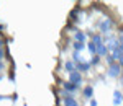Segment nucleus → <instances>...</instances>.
<instances>
[{
	"instance_id": "nucleus-1",
	"label": "nucleus",
	"mask_w": 123,
	"mask_h": 106,
	"mask_svg": "<svg viewBox=\"0 0 123 106\" xmlns=\"http://www.w3.org/2000/svg\"><path fill=\"white\" fill-rule=\"evenodd\" d=\"M123 67L118 64V62H115V64H112V65H108V70H107V75L110 78H117L120 77V74H122Z\"/></svg>"
},
{
	"instance_id": "nucleus-2",
	"label": "nucleus",
	"mask_w": 123,
	"mask_h": 106,
	"mask_svg": "<svg viewBox=\"0 0 123 106\" xmlns=\"http://www.w3.org/2000/svg\"><path fill=\"white\" fill-rule=\"evenodd\" d=\"M61 96H62V103H64V106H79V103H77V100L74 96H72V93H67V91H61Z\"/></svg>"
},
{
	"instance_id": "nucleus-3",
	"label": "nucleus",
	"mask_w": 123,
	"mask_h": 106,
	"mask_svg": "<svg viewBox=\"0 0 123 106\" xmlns=\"http://www.w3.org/2000/svg\"><path fill=\"white\" fill-rule=\"evenodd\" d=\"M100 33L102 34H108L110 31H112V28H113V20L112 18H104L102 21H100Z\"/></svg>"
},
{
	"instance_id": "nucleus-4",
	"label": "nucleus",
	"mask_w": 123,
	"mask_h": 106,
	"mask_svg": "<svg viewBox=\"0 0 123 106\" xmlns=\"http://www.w3.org/2000/svg\"><path fill=\"white\" fill-rule=\"evenodd\" d=\"M67 82H71V83H74L76 87H80V83H82V74L80 72H72V74H69L67 75Z\"/></svg>"
},
{
	"instance_id": "nucleus-5",
	"label": "nucleus",
	"mask_w": 123,
	"mask_h": 106,
	"mask_svg": "<svg viewBox=\"0 0 123 106\" xmlns=\"http://www.w3.org/2000/svg\"><path fill=\"white\" fill-rule=\"evenodd\" d=\"M112 103H113V106H120L123 103V93L120 90H115L113 91V100H112Z\"/></svg>"
},
{
	"instance_id": "nucleus-6",
	"label": "nucleus",
	"mask_w": 123,
	"mask_h": 106,
	"mask_svg": "<svg viewBox=\"0 0 123 106\" xmlns=\"http://www.w3.org/2000/svg\"><path fill=\"white\" fill-rule=\"evenodd\" d=\"M105 44H107V49H108L110 52H113L115 49L118 48L120 42H118V39H115V38H108L107 41H105Z\"/></svg>"
},
{
	"instance_id": "nucleus-7",
	"label": "nucleus",
	"mask_w": 123,
	"mask_h": 106,
	"mask_svg": "<svg viewBox=\"0 0 123 106\" xmlns=\"http://www.w3.org/2000/svg\"><path fill=\"white\" fill-rule=\"evenodd\" d=\"M85 39H87V34H85L84 31L74 29V41H77V42H84L85 44Z\"/></svg>"
},
{
	"instance_id": "nucleus-8",
	"label": "nucleus",
	"mask_w": 123,
	"mask_h": 106,
	"mask_svg": "<svg viewBox=\"0 0 123 106\" xmlns=\"http://www.w3.org/2000/svg\"><path fill=\"white\" fill-rule=\"evenodd\" d=\"M64 70L67 72V75L72 74V72H76V70H77V69H76V62H72V60H66V62H64Z\"/></svg>"
},
{
	"instance_id": "nucleus-9",
	"label": "nucleus",
	"mask_w": 123,
	"mask_h": 106,
	"mask_svg": "<svg viewBox=\"0 0 123 106\" xmlns=\"http://www.w3.org/2000/svg\"><path fill=\"white\" fill-rule=\"evenodd\" d=\"M76 69L77 72H89L90 70V62H79V64H76Z\"/></svg>"
},
{
	"instance_id": "nucleus-10",
	"label": "nucleus",
	"mask_w": 123,
	"mask_h": 106,
	"mask_svg": "<svg viewBox=\"0 0 123 106\" xmlns=\"http://www.w3.org/2000/svg\"><path fill=\"white\" fill-rule=\"evenodd\" d=\"M77 88L79 87H76V85L71 83V82H64V83H62V90L67 91V93H74V91H77Z\"/></svg>"
},
{
	"instance_id": "nucleus-11",
	"label": "nucleus",
	"mask_w": 123,
	"mask_h": 106,
	"mask_svg": "<svg viewBox=\"0 0 123 106\" xmlns=\"http://www.w3.org/2000/svg\"><path fill=\"white\" fill-rule=\"evenodd\" d=\"M82 95H84L85 100H89V101H90L92 96H94V87H90V85H89V87H85L84 90H82Z\"/></svg>"
},
{
	"instance_id": "nucleus-12",
	"label": "nucleus",
	"mask_w": 123,
	"mask_h": 106,
	"mask_svg": "<svg viewBox=\"0 0 123 106\" xmlns=\"http://www.w3.org/2000/svg\"><path fill=\"white\" fill-rule=\"evenodd\" d=\"M92 42H94L95 46L98 48V46H102V44H104L105 41L102 39V36H100V34H92Z\"/></svg>"
},
{
	"instance_id": "nucleus-13",
	"label": "nucleus",
	"mask_w": 123,
	"mask_h": 106,
	"mask_svg": "<svg viewBox=\"0 0 123 106\" xmlns=\"http://www.w3.org/2000/svg\"><path fill=\"white\" fill-rule=\"evenodd\" d=\"M72 48H74V51H77V52H82L85 48H87V44H84V42H77V41H74L72 42Z\"/></svg>"
},
{
	"instance_id": "nucleus-14",
	"label": "nucleus",
	"mask_w": 123,
	"mask_h": 106,
	"mask_svg": "<svg viewBox=\"0 0 123 106\" xmlns=\"http://www.w3.org/2000/svg\"><path fill=\"white\" fill-rule=\"evenodd\" d=\"M87 49H89V52H90L92 56H97V46H95L92 41H90V42H87Z\"/></svg>"
},
{
	"instance_id": "nucleus-15",
	"label": "nucleus",
	"mask_w": 123,
	"mask_h": 106,
	"mask_svg": "<svg viewBox=\"0 0 123 106\" xmlns=\"http://www.w3.org/2000/svg\"><path fill=\"white\" fill-rule=\"evenodd\" d=\"M72 62H76V64L82 62V59H80V52H77V51L72 52Z\"/></svg>"
},
{
	"instance_id": "nucleus-16",
	"label": "nucleus",
	"mask_w": 123,
	"mask_h": 106,
	"mask_svg": "<svg viewBox=\"0 0 123 106\" xmlns=\"http://www.w3.org/2000/svg\"><path fill=\"white\" fill-rule=\"evenodd\" d=\"M100 62V56H94V57L90 59V65H95V64H98Z\"/></svg>"
},
{
	"instance_id": "nucleus-17",
	"label": "nucleus",
	"mask_w": 123,
	"mask_h": 106,
	"mask_svg": "<svg viewBox=\"0 0 123 106\" xmlns=\"http://www.w3.org/2000/svg\"><path fill=\"white\" fill-rule=\"evenodd\" d=\"M107 62H108V65H112V64H115L117 60L113 59V56H107Z\"/></svg>"
},
{
	"instance_id": "nucleus-18",
	"label": "nucleus",
	"mask_w": 123,
	"mask_h": 106,
	"mask_svg": "<svg viewBox=\"0 0 123 106\" xmlns=\"http://www.w3.org/2000/svg\"><path fill=\"white\" fill-rule=\"evenodd\" d=\"M3 56H5V51L3 48H0V62H3Z\"/></svg>"
},
{
	"instance_id": "nucleus-19",
	"label": "nucleus",
	"mask_w": 123,
	"mask_h": 106,
	"mask_svg": "<svg viewBox=\"0 0 123 106\" xmlns=\"http://www.w3.org/2000/svg\"><path fill=\"white\" fill-rule=\"evenodd\" d=\"M90 106H98V103H97V100H95V98L90 100Z\"/></svg>"
},
{
	"instance_id": "nucleus-20",
	"label": "nucleus",
	"mask_w": 123,
	"mask_h": 106,
	"mask_svg": "<svg viewBox=\"0 0 123 106\" xmlns=\"http://www.w3.org/2000/svg\"><path fill=\"white\" fill-rule=\"evenodd\" d=\"M3 69H5V64H3V62H0V72H2Z\"/></svg>"
},
{
	"instance_id": "nucleus-21",
	"label": "nucleus",
	"mask_w": 123,
	"mask_h": 106,
	"mask_svg": "<svg viewBox=\"0 0 123 106\" xmlns=\"http://www.w3.org/2000/svg\"><path fill=\"white\" fill-rule=\"evenodd\" d=\"M120 82H122V87H123V75H122V80H120Z\"/></svg>"
},
{
	"instance_id": "nucleus-22",
	"label": "nucleus",
	"mask_w": 123,
	"mask_h": 106,
	"mask_svg": "<svg viewBox=\"0 0 123 106\" xmlns=\"http://www.w3.org/2000/svg\"><path fill=\"white\" fill-rule=\"evenodd\" d=\"M0 82H2V75H0Z\"/></svg>"
},
{
	"instance_id": "nucleus-23",
	"label": "nucleus",
	"mask_w": 123,
	"mask_h": 106,
	"mask_svg": "<svg viewBox=\"0 0 123 106\" xmlns=\"http://www.w3.org/2000/svg\"><path fill=\"white\" fill-rule=\"evenodd\" d=\"M0 100H3V96H0Z\"/></svg>"
},
{
	"instance_id": "nucleus-24",
	"label": "nucleus",
	"mask_w": 123,
	"mask_h": 106,
	"mask_svg": "<svg viewBox=\"0 0 123 106\" xmlns=\"http://www.w3.org/2000/svg\"><path fill=\"white\" fill-rule=\"evenodd\" d=\"M122 75H123V70H122Z\"/></svg>"
}]
</instances>
